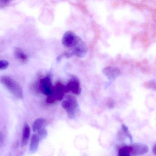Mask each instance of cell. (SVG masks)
Here are the masks:
<instances>
[{
  "instance_id": "1",
  "label": "cell",
  "mask_w": 156,
  "mask_h": 156,
  "mask_svg": "<svg viewBox=\"0 0 156 156\" xmlns=\"http://www.w3.org/2000/svg\"><path fill=\"white\" fill-rule=\"evenodd\" d=\"M0 82L17 99H23L22 87L13 79L8 76H2L0 78Z\"/></svg>"
},
{
  "instance_id": "2",
  "label": "cell",
  "mask_w": 156,
  "mask_h": 156,
  "mask_svg": "<svg viewBox=\"0 0 156 156\" xmlns=\"http://www.w3.org/2000/svg\"><path fill=\"white\" fill-rule=\"evenodd\" d=\"M62 106L67 113L70 119L75 118L77 110L78 103L77 100L74 96L68 95L66 99L62 103Z\"/></svg>"
},
{
  "instance_id": "3",
  "label": "cell",
  "mask_w": 156,
  "mask_h": 156,
  "mask_svg": "<svg viewBox=\"0 0 156 156\" xmlns=\"http://www.w3.org/2000/svg\"><path fill=\"white\" fill-rule=\"evenodd\" d=\"M80 38L72 31H68L63 35L62 39L63 45L68 48H73L78 43Z\"/></svg>"
},
{
  "instance_id": "4",
  "label": "cell",
  "mask_w": 156,
  "mask_h": 156,
  "mask_svg": "<svg viewBox=\"0 0 156 156\" xmlns=\"http://www.w3.org/2000/svg\"><path fill=\"white\" fill-rule=\"evenodd\" d=\"M51 78L49 76L45 77L40 80L39 82V89L45 95L49 96L52 94L53 91Z\"/></svg>"
},
{
  "instance_id": "5",
  "label": "cell",
  "mask_w": 156,
  "mask_h": 156,
  "mask_svg": "<svg viewBox=\"0 0 156 156\" xmlns=\"http://www.w3.org/2000/svg\"><path fill=\"white\" fill-rule=\"evenodd\" d=\"M66 87V93L71 91L76 95H79L81 93L80 82L77 78L73 77L67 84Z\"/></svg>"
},
{
  "instance_id": "6",
  "label": "cell",
  "mask_w": 156,
  "mask_h": 156,
  "mask_svg": "<svg viewBox=\"0 0 156 156\" xmlns=\"http://www.w3.org/2000/svg\"><path fill=\"white\" fill-rule=\"evenodd\" d=\"M131 155L133 156L144 155L148 152V147L147 145L142 143H135L130 146Z\"/></svg>"
},
{
  "instance_id": "7",
  "label": "cell",
  "mask_w": 156,
  "mask_h": 156,
  "mask_svg": "<svg viewBox=\"0 0 156 156\" xmlns=\"http://www.w3.org/2000/svg\"><path fill=\"white\" fill-rule=\"evenodd\" d=\"M66 93V86L60 82H58L53 88L51 94L54 96L56 100L60 101L63 100L65 93Z\"/></svg>"
},
{
  "instance_id": "8",
  "label": "cell",
  "mask_w": 156,
  "mask_h": 156,
  "mask_svg": "<svg viewBox=\"0 0 156 156\" xmlns=\"http://www.w3.org/2000/svg\"><path fill=\"white\" fill-rule=\"evenodd\" d=\"M73 48L72 52L70 53L72 56L75 55L79 57H83L87 52V47L81 38Z\"/></svg>"
},
{
  "instance_id": "9",
  "label": "cell",
  "mask_w": 156,
  "mask_h": 156,
  "mask_svg": "<svg viewBox=\"0 0 156 156\" xmlns=\"http://www.w3.org/2000/svg\"><path fill=\"white\" fill-rule=\"evenodd\" d=\"M103 73L108 79H112L119 73L118 69L112 67H107L103 69Z\"/></svg>"
},
{
  "instance_id": "10",
  "label": "cell",
  "mask_w": 156,
  "mask_h": 156,
  "mask_svg": "<svg viewBox=\"0 0 156 156\" xmlns=\"http://www.w3.org/2000/svg\"><path fill=\"white\" fill-rule=\"evenodd\" d=\"M30 133H31V129H30V126L27 124H25L24 125L23 130L22 142H21L22 146H24L27 144L30 137Z\"/></svg>"
},
{
  "instance_id": "11",
  "label": "cell",
  "mask_w": 156,
  "mask_h": 156,
  "mask_svg": "<svg viewBox=\"0 0 156 156\" xmlns=\"http://www.w3.org/2000/svg\"><path fill=\"white\" fill-rule=\"evenodd\" d=\"M40 139L37 134H34L32 136L29 147V151L30 153H34L36 152L39 146Z\"/></svg>"
},
{
  "instance_id": "12",
  "label": "cell",
  "mask_w": 156,
  "mask_h": 156,
  "mask_svg": "<svg viewBox=\"0 0 156 156\" xmlns=\"http://www.w3.org/2000/svg\"><path fill=\"white\" fill-rule=\"evenodd\" d=\"M45 120L43 118H40L36 119L32 125L33 132H36L42 128H44V126L45 124Z\"/></svg>"
},
{
  "instance_id": "13",
  "label": "cell",
  "mask_w": 156,
  "mask_h": 156,
  "mask_svg": "<svg viewBox=\"0 0 156 156\" xmlns=\"http://www.w3.org/2000/svg\"><path fill=\"white\" fill-rule=\"evenodd\" d=\"M14 54L16 57L21 61L24 62L27 61V56L20 48H16L15 49Z\"/></svg>"
},
{
  "instance_id": "14",
  "label": "cell",
  "mask_w": 156,
  "mask_h": 156,
  "mask_svg": "<svg viewBox=\"0 0 156 156\" xmlns=\"http://www.w3.org/2000/svg\"><path fill=\"white\" fill-rule=\"evenodd\" d=\"M131 146L123 147L120 148L119 151V156H131Z\"/></svg>"
},
{
  "instance_id": "15",
  "label": "cell",
  "mask_w": 156,
  "mask_h": 156,
  "mask_svg": "<svg viewBox=\"0 0 156 156\" xmlns=\"http://www.w3.org/2000/svg\"><path fill=\"white\" fill-rule=\"evenodd\" d=\"M37 135L40 138V140L43 138H45L47 135V131H46L44 128H42V129L37 131Z\"/></svg>"
},
{
  "instance_id": "16",
  "label": "cell",
  "mask_w": 156,
  "mask_h": 156,
  "mask_svg": "<svg viewBox=\"0 0 156 156\" xmlns=\"http://www.w3.org/2000/svg\"><path fill=\"white\" fill-rule=\"evenodd\" d=\"M122 128L124 132L125 133L126 136L129 137V138H130L131 141H132V136L130 134V132H129V131H128V128H127V126H126V125H123L122 126Z\"/></svg>"
},
{
  "instance_id": "17",
  "label": "cell",
  "mask_w": 156,
  "mask_h": 156,
  "mask_svg": "<svg viewBox=\"0 0 156 156\" xmlns=\"http://www.w3.org/2000/svg\"><path fill=\"white\" fill-rule=\"evenodd\" d=\"M9 63L5 60L0 61V69H5L8 67Z\"/></svg>"
},
{
  "instance_id": "18",
  "label": "cell",
  "mask_w": 156,
  "mask_h": 156,
  "mask_svg": "<svg viewBox=\"0 0 156 156\" xmlns=\"http://www.w3.org/2000/svg\"><path fill=\"white\" fill-rule=\"evenodd\" d=\"M56 100V99H55V97L52 94L48 96L47 99V102L48 103H52L55 102V101Z\"/></svg>"
},
{
  "instance_id": "19",
  "label": "cell",
  "mask_w": 156,
  "mask_h": 156,
  "mask_svg": "<svg viewBox=\"0 0 156 156\" xmlns=\"http://www.w3.org/2000/svg\"><path fill=\"white\" fill-rule=\"evenodd\" d=\"M9 2V1H0V6H2V7L5 6Z\"/></svg>"
},
{
  "instance_id": "20",
  "label": "cell",
  "mask_w": 156,
  "mask_h": 156,
  "mask_svg": "<svg viewBox=\"0 0 156 156\" xmlns=\"http://www.w3.org/2000/svg\"><path fill=\"white\" fill-rule=\"evenodd\" d=\"M153 152L154 155L156 156V144L154 146L153 148Z\"/></svg>"
}]
</instances>
